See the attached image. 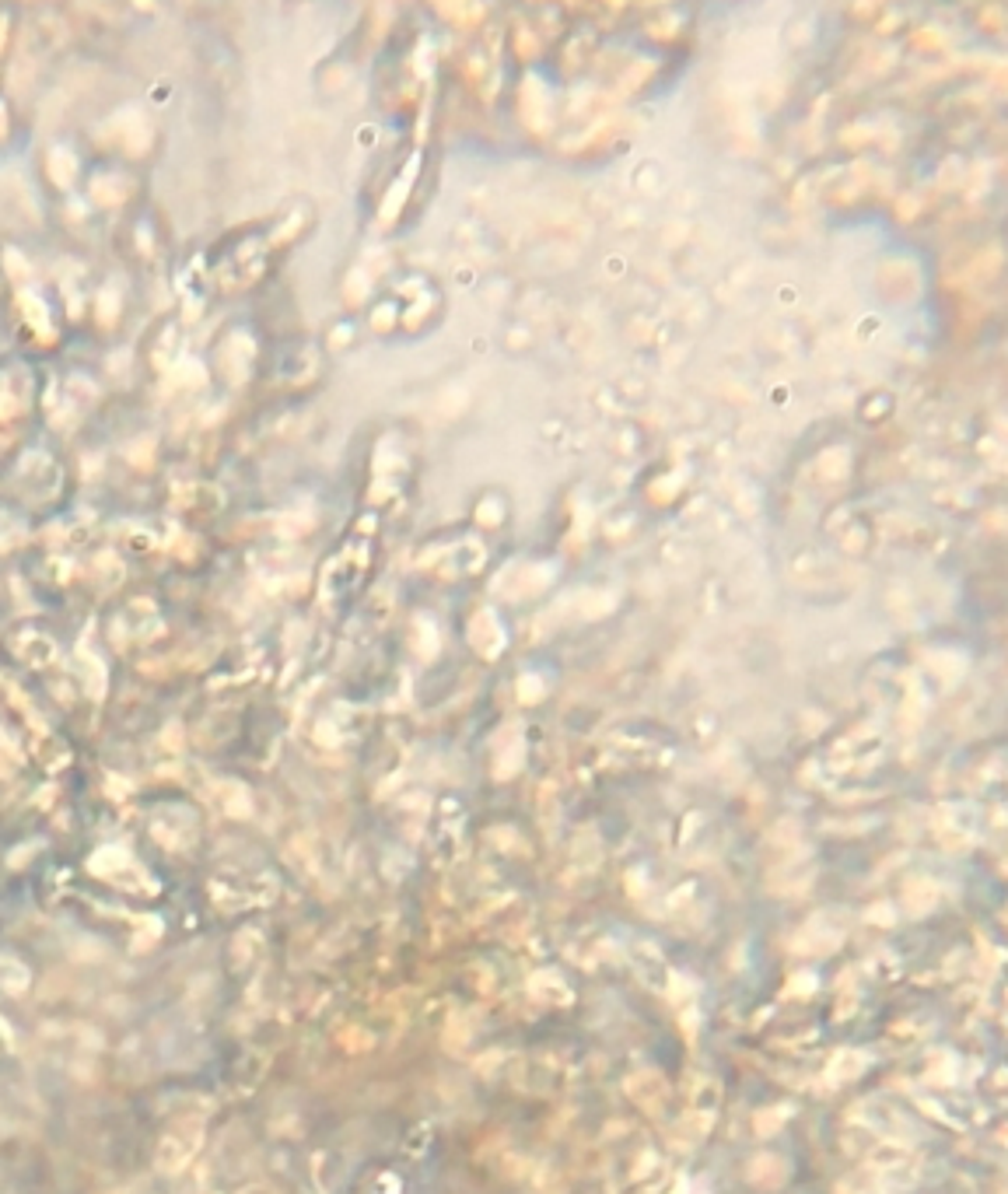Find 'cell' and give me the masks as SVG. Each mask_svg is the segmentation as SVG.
Returning a JSON list of instances; mask_svg holds the SVG:
<instances>
[{"mask_svg":"<svg viewBox=\"0 0 1008 1194\" xmlns=\"http://www.w3.org/2000/svg\"><path fill=\"white\" fill-rule=\"evenodd\" d=\"M196 1142H200V1131L193 1128H175L172 1135H168L165 1142H162V1149H158V1163H162V1167L165 1170H179V1167H186V1163H190V1156L193 1152H196Z\"/></svg>","mask_w":1008,"mask_h":1194,"instance_id":"6da1fadb","label":"cell"},{"mask_svg":"<svg viewBox=\"0 0 1008 1194\" xmlns=\"http://www.w3.org/2000/svg\"><path fill=\"white\" fill-rule=\"evenodd\" d=\"M0 988H4V992H21V988H28V970L18 960H11V956H0Z\"/></svg>","mask_w":1008,"mask_h":1194,"instance_id":"7a4b0ae2","label":"cell"}]
</instances>
